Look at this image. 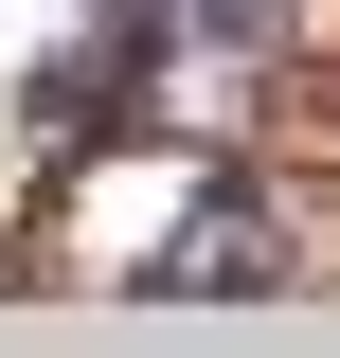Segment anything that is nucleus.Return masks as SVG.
<instances>
[{"label":"nucleus","instance_id":"f257e3e1","mask_svg":"<svg viewBox=\"0 0 340 358\" xmlns=\"http://www.w3.org/2000/svg\"><path fill=\"white\" fill-rule=\"evenodd\" d=\"M143 287H251V305H269V287H304V251H287V215H269V179H215V197L179 215V251L143 268Z\"/></svg>","mask_w":340,"mask_h":358}]
</instances>
